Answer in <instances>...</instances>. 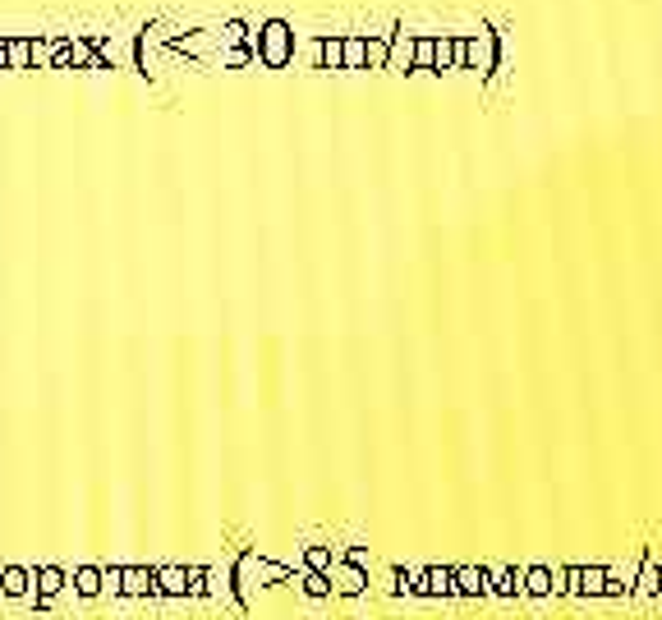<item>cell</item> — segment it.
<instances>
[{
  "mask_svg": "<svg viewBox=\"0 0 662 620\" xmlns=\"http://www.w3.org/2000/svg\"><path fill=\"white\" fill-rule=\"evenodd\" d=\"M249 51H258L267 65H286L295 56V28L286 19H267L258 28V37H249Z\"/></svg>",
  "mask_w": 662,
  "mask_h": 620,
  "instance_id": "cell-1",
  "label": "cell"
},
{
  "mask_svg": "<svg viewBox=\"0 0 662 620\" xmlns=\"http://www.w3.org/2000/svg\"><path fill=\"white\" fill-rule=\"evenodd\" d=\"M497 33H492L488 23H479V33H469L460 37V65L469 69H479V74H488V69H497Z\"/></svg>",
  "mask_w": 662,
  "mask_h": 620,
  "instance_id": "cell-2",
  "label": "cell"
},
{
  "mask_svg": "<svg viewBox=\"0 0 662 620\" xmlns=\"http://www.w3.org/2000/svg\"><path fill=\"white\" fill-rule=\"evenodd\" d=\"M414 42H419V37H410L405 28H396V37H391V56H387V65L410 69V65H414Z\"/></svg>",
  "mask_w": 662,
  "mask_h": 620,
  "instance_id": "cell-3",
  "label": "cell"
},
{
  "mask_svg": "<svg viewBox=\"0 0 662 620\" xmlns=\"http://www.w3.org/2000/svg\"><path fill=\"white\" fill-rule=\"evenodd\" d=\"M33 65V42L28 37H10L5 42V69H28Z\"/></svg>",
  "mask_w": 662,
  "mask_h": 620,
  "instance_id": "cell-4",
  "label": "cell"
},
{
  "mask_svg": "<svg viewBox=\"0 0 662 620\" xmlns=\"http://www.w3.org/2000/svg\"><path fill=\"white\" fill-rule=\"evenodd\" d=\"M56 60H74V65H88V69H97V51H92L83 37H65V51H60Z\"/></svg>",
  "mask_w": 662,
  "mask_h": 620,
  "instance_id": "cell-5",
  "label": "cell"
},
{
  "mask_svg": "<svg viewBox=\"0 0 662 620\" xmlns=\"http://www.w3.org/2000/svg\"><path fill=\"white\" fill-rule=\"evenodd\" d=\"M433 65L446 69V65H460V37H433Z\"/></svg>",
  "mask_w": 662,
  "mask_h": 620,
  "instance_id": "cell-6",
  "label": "cell"
},
{
  "mask_svg": "<svg viewBox=\"0 0 662 620\" xmlns=\"http://www.w3.org/2000/svg\"><path fill=\"white\" fill-rule=\"evenodd\" d=\"M318 60L327 69H341L345 65V37H322V42H318Z\"/></svg>",
  "mask_w": 662,
  "mask_h": 620,
  "instance_id": "cell-7",
  "label": "cell"
},
{
  "mask_svg": "<svg viewBox=\"0 0 662 620\" xmlns=\"http://www.w3.org/2000/svg\"><path fill=\"white\" fill-rule=\"evenodd\" d=\"M387 56H391L387 37H364V65L368 69H382V65H387Z\"/></svg>",
  "mask_w": 662,
  "mask_h": 620,
  "instance_id": "cell-8",
  "label": "cell"
},
{
  "mask_svg": "<svg viewBox=\"0 0 662 620\" xmlns=\"http://www.w3.org/2000/svg\"><path fill=\"white\" fill-rule=\"evenodd\" d=\"M28 42H33V65H56V56L60 51H65V42H37V37H28Z\"/></svg>",
  "mask_w": 662,
  "mask_h": 620,
  "instance_id": "cell-9",
  "label": "cell"
},
{
  "mask_svg": "<svg viewBox=\"0 0 662 620\" xmlns=\"http://www.w3.org/2000/svg\"><path fill=\"white\" fill-rule=\"evenodd\" d=\"M345 65L350 69L364 65V37H345Z\"/></svg>",
  "mask_w": 662,
  "mask_h": 620,
  "instance_id": "cell-10",
  "label": "cell"
},
{
  "mask_svg": "<svg viewBox=\"0 0 662 620\" xmlns=\"http://www.w3.org/2000/svg\"><path fill=\"white\" fill-rule=\"evenodd\" d=\"M414 65H433V37H419V42H414Z\"/></svg>",
  "mask_w": 662,
  "mask_h": 620,
  "instance_id": "cell-11",
  "label": "cell"
},
{
  "mask_svg": "<svg viewBox=\"0 0 662 620\" xmlns=\"http://www.w3.org/2000/svg\"><path fill=\"white\" fill-rule=\"evenodd\" d=\"M5 42H10V37H0V69H5Z\"/></svg>",
  "mask_w": 662,
  "mask_h": 620,
  "instance_id": "cell-12",
  "label": "cell"
}]
</instances>
